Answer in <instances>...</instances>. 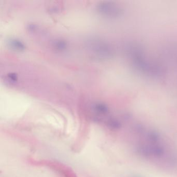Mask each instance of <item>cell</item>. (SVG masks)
<instances>
[{"mask_svg":"<svg viewBox=\"0 0 177 177\" xmlns=\"http://www.w3.org/2000/svg\"><path fill=\"white\" fill-rule=\"evenodd\" d=\"M10 44L11 46H13L17 50H22L24 48V45L22 43L17 40H11V41H10Z\"/></svg>","mask_w":177,"mask_h":177,"instance_id":"cell-1","label":"cell"}]
</instances>
